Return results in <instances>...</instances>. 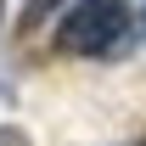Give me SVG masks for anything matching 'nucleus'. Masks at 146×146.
<instances>
[{"mask_svg": "<svg viewBox=\"0 0 146 146\" xmlns=\"http://www.w3.org/2000/svg\"><path fill=\"white\" fill-rule=\"evenodd\" d=\"M129 39V11L118 0H79L56 23V51L68 56H112Z\"/></svg>", "mask_w": 146, "mask_h": 146, "instance_id": "obj_1", "label": "nucleus"}, {"mask_svg": "<svg viewBox=\"0 0 146 146\" xmlns=\"http://www.w3.org/2000/svg\"><path fill=\"white\" fill-rule=\"evenodd\" d=\"M0 146H28V135H23L17 124H6V129H0Z\"/></svg>", "mask_w": 146, "mask_h": 146, "instance_id": "obj_2", "label": "nucleus"}]
</instances>
